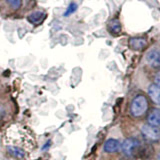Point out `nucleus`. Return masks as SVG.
<instances>
[{
	"instance_id": "f257e3e1",
	"label": "nucleus",
	"mask_w": 160,
	"mask_h": 160,
	"mask_svg": "<svg viewBox=\"0 0 160 160\" xmlns=\"http://www.w3.org/2000/svg\"><path fill=\"white\" fill-rule=\"evenodd\" d=\"M148 107V103L147 100L144 96H137L133 99V101L131 103V113L134 116H141L142 114L146 112Z\"/></svg>"
},
{
	"instance_id": "f03ea898",
	"label": "nucleus",
	"mask_w": 160,
	"mask_h": 160,
	"mask_svg": "<svg viewBox=\"0 0 160 160\" xmlns=\"http://www.w3.org/2000/svg\"><path fill=\"white\" fill-rule=\"evenodd\" d=\"M123 153L128 157H133L138 153L140 148V143L137 139L135 138H128L123 142L121 145Z\"/></svg>"
},
{
	"instance_id": "7ed1b4c3",
	"label": "nucleus",
	"mask_w": 160,
	"mask_h": 160,
	"mask_svg": "<svg viewBox=\"0 0 160 160\" xmlns=\"http://www.w3.org/2000/svg\"><path fill=\"white\" fill-rule=\"evenodd\" d=\"M141 132L143 136L149 140L155 141V140H158L160 138V130L152 125H143L141 127Z\"/></svg>"
},
{
	"instance_id": "20e7f679",
	"label": "nucleus",
	"mask_w": 160,
	"mask_h": 160,
	"mask_svg": "<svg viewBox=\"0 0 160 160\" xmlns=\"http://www.w3.org/2000/svg\"><path fill=\"white\" fill-rule=\"evenodd\" d=\"M146 61L151 67H160V51L157 49H152L146 54Z\"/></svg>"
},
{
	"instance_id": "39448f33",
	"label": "nucleus",
	"mask_w": 160,
	"mask_h": 160,
	"mask_svg": "<svg viewBox=\"0 0 160 160\" xmlns=\"http://www.w3.org/2000/svg\"><path fill=\"white\" fill-rule=\"evenodd\" d=\"M121 147V144L116 139H108L104 144V151L107 153L116 152Z\"/></svg>"
},
{
	"instance_id": "423d86ee",
	"label": "nucleus",
	"mask_w": 160,
	"mask_h": 160,
	"mask_svg": "<svg viewBox=\"0 0 160 160\" xmlns=\"http://www.w3.org/2000/svg\"><path fill=\"white\" fill-rule=\"evenodd\" d=\"M148 94L153 102L160 105V88L158 86L155 84L150 85L148 88Z\"/></svg>"
},
{
	"instance_id": "0eeeda50",
	"label": "nucleus",
	"mask_w": 160,
	"mask_h": 160,
	"mask_svg": "<svg viewBox=\"0 0 160 160\" xmlns=\"http://www.w3.org/2000/svg\"><path fill=\"white\" fill-rule=\"evenodd\" d=\"M148 122L152 126H160V110L153 109L148 116Z\"/></svg>"
},
{
	"instance_id": "6e6552de",
	"label": "nucleus",
	"mask_w": 160,
	"mask_h": 160,
	"mask_svg": "<svg viewBox=\"0 0 160 160\" xmlns=\"http://www.w3.org/2000/svg\"><path fill=\"white\" fill-rule=\"evenodd\" d=\"M45 18V13L42 11H35L31 14L28 15L27 20L32 24H38L40 22L43 21V19Z\"/></svg>"
},
{
	"instance_id": "1a4fd4ad",
	"label": "nucleus",
	"mask_w": 160,
	"mask_h": 160,
	"mask_svg": "<svg viewBox=\"0 0 160 160\" xmlns=\"http://www.w3.org/2000/svg\"><path fill=\"white\" fill-rule=\"evenodd\" d=\"M129 45L134 50H141L146 46V41L143 38H132L130 39Z\"/></svg>"
},
{
	"instance_id": "9d476101",
	"label": "nucleus",
	"mask_w": 160,
	"mask_h": 160,
	"mask_svg": "<svg viewBox=\"0 0 160 160\" xmlns=\"http://www.w3.org/2000/svg\"><path fill=\"white\" fill-rule=\"evenodd\" d=\"M108 29L109 31L113 33V34H118L121 31V25H120L119 20L117 19H113L108 23Z\"/></svg>"
},
{
	"instance_id": "9b49d317",
	"label": "nucleus",
	"mask_w": 160,
	"mask_h": 160,
	"mask_svg": "<svg viewBox=\"0 0 160 160\" xmlns=\"http://www.w3.org/2000/svg\"><path fill=\"white\" fill-rule=\"evenodd\" d=\"M7 150H8L9 154H11L12 156L17 157V158H23L25 155L24 150L19 147H16V146H9L7 148Z\"/></svg>"
},
{
	"instance_id": "f8f14e48",
	"label": "nucleus",
	"mask_w": 160,
	"mask_h": 160,
	"mask_svg": "<svg viewBox=\"0 0 160 160\" xmlns=\"http://www.w3.org/2000/svg\"><path fill=\"white\" fill-rule=\"evenodd\" d=\"M78 6H77V4L76 3H74V2H71L69 5H68V7L66 9V11L64 12V16L65 17H68L69 15H71L72 13H74L75 11L77 10Z\"/></svg>"
},
{
	"instance_id": "ddd939ff",
	"label": "nucleus",
	"mask_w": 160,
	"mask_h": 160,
	"mask_svg": "<svg viewBox=\"0 0 160 160\" xmlns=\"http://www.w3.org/2000/svg\"><path fill=\"white\" fill-rule=\"evenodd\" d=\"M7 4L13 9H18L21 7L22 0H7Z\"/></svg>"
},
{
	"instance_id": "4468645a",
	"label": "nucleus",
	"mask_w": 160,
	"mask_h": 160,
	"mask_svg": "<svg viewBox=\"0 0 160 160\" xmlns=\"http://www.w3.org/2000/svg\"><path fill=\"white\" fill-rule=\"evenodd\" d=\"M155 85L160 88V72H158L155 76Z\"/></svg>"
},
{
	"instance_id": "2eb2a0df",
	"label": "nucleus",
	"mask_w": 160,
	"mask_h": 160,
	"mask_svg": "<svg viewBox=\"0 0 160 160\" xmlns=\"http://www.w3.org/2000/svg\"><path fill=\"white\" fill-rule=\"evenodd\" d=\"M157 159H158V160H160V152H159V154H158V157H157Z\"/></svg>"
},
{
	"instance_id": "dca6fc26",
	"label": "nucleus",
	"mask_w": 160,
	"mask_h": 160,
	"mask_svg": "<svg viewBox=\"0 0 160 160\" xmlns=\"http://www.w3.org/2000/svg\"><path fill=\"white\" fill-rule=\"evenodd\" d=\"M37 160H40V159H37Z\"/></svg>"
}]
</instances>
